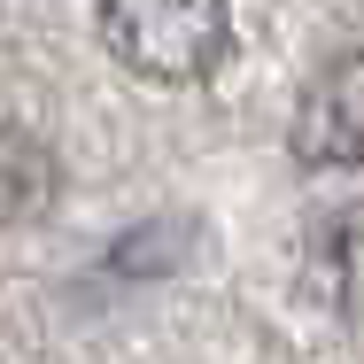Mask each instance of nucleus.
<instances>
[{
    "label": "nucleus",
    "instance_id": "f257e3e1",
    "mask_svg": "<svg viewBox=\"0 0 364 364\" xmlns=\"http://www.w3.org/2000/svg\"><path fill=\"white\" fill-rule=\"evenodd\" d=\"M101 39L124 70L155 85H194L232 55V8L225 0H101Z\"/></svg>",
    "mask_w": 364,
    "mask_h": 364
},
{
    "label": "nucleus",
    "instance_id": "f03ea898",
    "mask_svg": "<svg viewBox=\"0 0 364 364\" xmlns=\"http://www.w3.org/2000/svg\"><path fill=\"white\" fill-rule=\"evenodd\" d=\"M287 147L302 171H357L364 163V47L333 55L294 101Z\"/></svg>",
    "mask_w": 364,
    "mask_h": 364
},
{
    "label": "nucleus",
    "instance_id": "7ed1b4c3",
    "mask_svg": "<svg viewBox=\"0 0 364 364\" xmlns=\"http://www.w3.org/2000/svg\"><path fill=\"white\" fill-rule=\"evenodd\" d=\"M310 287L333 310H364V210H341L310 232Z\"/></svg>",
    "mask_w": 364,
    "mask_h": 364
},
{
    "label": "nucleus",
    "instance_id": "20e7f679",
    "mask_svg": "<svg viewBox=\"0 0 364 364\" xmlns=\"http://www.w3.org/2000/svg\"><path fill=\"white\" fill-rule=\"evenodd\" d=\"M55 194V155L31 140V132H0V232L8 225H31Z\"/></svg>",
    "mask_w": 364,
    "mask_h": 364
}]
</instances>
